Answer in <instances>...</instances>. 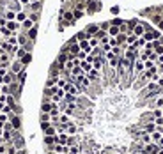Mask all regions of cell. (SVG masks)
I'll return each mask as SVG.
<instances>
[{"label":"cell","mask_w":163,"mask_h":154,"mask_svg":"<svg viewBox=\"0 0 163 154\" xmlns=\"http://www.w3.org/2000/svg\"><path fill=\"white\" fill-rule=\"evenodd\" d=\"M158 145H160V147H163V136H162V138H160V142H158Z\"/></svg>","instance_id":"51"},{"label":"cell","mask_w":163,"mask_h":154,"mask_svg":"<svg viewBox=\"0 0 163 154\" xmlns=\"http://www.w3.org/2000/svg\"><path fill=\"white\" fill-rule=\"evenodd\" d=\"M16 153H18V149H16L14 145H9V147H7V154H16Z\"/></svg>","instance_id":"46"},{"label":"cell","mask_w":163,"mask_h":154,"mask_svg":"<svg viewBox=\"0 0 163 154\" xmlns=\"http://www.w3.org/2000/svg\"><path fill=\"white\" fill-rule=\"evenodd\" d=\"M7 43H9L11 46H18V36H16V34H13L11 37H7Z\"/></svg>","instance_id":"28"},{"label":"cell","mask_w":163,"mask_h":154,"mask_svg":"<svg viewBox=\"0 0 163 154\" xmlns=\"http://www.w3.org/2000/svg\"><path fill=\"white\" fill-rule=\"evenodd\" d=\"M57 103H52V101H43V105H41V112L43 114H50V110L55 106Z\"/></svg>","instance_id":"6"},{"label":"cell","mask_w":163,"mask_h":154,"mask_svg":"<svg viewBox=\"0 0 163 154\" xmlns=\"http://www.w3.org/2000/svg\"><path fill=\"white\" fill-rule=\"evenodd\" d=\"M106 34H108L110 37H117V36L121 34V30H119V27H114V25H110V28L106 30Z\"/></svg>","instance_id":"13"},{"label":"cell","mask_w":163,"mask_h":154,"mask_svg":"<svg viewBox=\"0 0 163 154\" xmlns=\"http://www.w3.org/2000/svg\"><path fill=\"white\" fill-rule=\"evenodd\" d=\"M27 39H28L27 36H18V44H20V46H25V44L28 43Z\"/></svg>","instance_id":"37"},{"label":"cell","mask_w":163,"mask_h":154,"mask_svg":"<svg viewBox=\"0 0 163 154\" xmlns=\"http://www.w3.org/2000/svg\"><path fill=\"white\" fill-rule=\"evenodd\" d=\"M2 44H4V43H0V50H2Z\"/></svg>","instance_id":"54"},{"label":"cell","mask_w":163,"mask_h":154,"mask_svg":"<svg viewBox=\"0 0 163 154\" xmlns=\"http://www.w3.org/2000/svg\"><path fill=\"white\" fill-rule=\"evenodd\" d=\"M80 67L83 69V73L87 75V73L92 69V64H90V62H87V60H80Z\"/></svg>","instance_id":"16"},{"label":"cell","mask_w":163,"mask_h":154,"mask_svg":"<svg viewBox=\"0 0 163 154\" xmlns=\"http://www.w3.org/2000/svg\"><path fill=\"white\" fill-rule=\"evenodd\" d=\"M62 18H64V21H67V25L75 23V16H73L71 11H62Z\"/></svg>","instance_id":"8"},{"label":"cell","mask_w":163,"mask_h":154,"mask_svg":"<svg viewBox=\"0 0 163 154\" xmlns=\"http://www.w3.org/2000/svg\"><path fill=\"white\" fill-rule=\"evenodd\" d=\"M57 144H61V145H66L67 144V138H69V135L67 133H57Z\"/></svg>","instance_id":"12"},{"label":"cell","mask_w":163,"mask_h":154,"mask_svg":"<svg viewBox=\"0 0 163 154\" xmlns=\"http://www.w3.org/2000/svg\"><path fill=\"white\" fill-rule=\"evenodd\" d=\"M9 122L13 124V128H14V129H18V131L21 129V115L11 114V115H9Z\"/></svg>","instance_id":"1"},{"label":"cell","mask_w":163,"mask_h":154,"mask_svg":"<svg viewBox=\"0 0 163 154\" xmlns=\"http://www.w3.org/2000/svg\"><path fill=\"white\" fill-rule=\"evenodd\" d=\"M50 126H52V122H41V129H43V133H44Z\"/></svg>","instance_id":"47"},{"label":"cell","mask_w":163,"mask_h":154,"mask_svg":"<svg viewBox=\"0 0 163 154\" xmlns=\"http://www.w3.org/2000/svg\"><path fill=\"white\" fill-rule=\"evenodd\" d=\"M98 30H99V27H98V25H89V27L85 28V32H87V36H89V39H90V37H94Z\"/></svg>","instance_id":"10"},{"label":"cell","mask_w":163,"mask_h":154,"mask_svg":"<svg viewBox=\"0 0 163 154\" xmlns=\"http://www.w3.org/2000/svg\"><path fill=\"white\" fill-rule=\"evenodd\" d=\"M2 154H7V153H2Z\"/></svg>","instance_id":"55"},{"label":"cell","mask_w":163,"mask_h":154,"mask_svg":"<svg viewBox=\"0 0 163 154\" xmlns=\"http://www.w3.org/2000/svg\"><path fill=\"white\" fill-rule=\"evenodd\" d=\"M162 14H163V11H162Z\"/></svg>","instance_id":"57"},{"label":"cell","mask_w":163,"mask_h":154,"mask_svg":"<svg viewBox=\"0 0 163 154\" xmlns=\"http://www.w3.org/2000/svg\"><path fill=\"white\" fill-rule=\"evenodd\" d=\"M144 151H145L147 154H158L160 145H158V144H154V142H151V144H147V145L144 147Z\"/></svg>","instance_id":"3"},{"label":"cell","mask_w":163,"mask_h":154,"mask_svg":"<svg viewBox=\"0 0 163 154\" xmlns=\"http://www.w3.org/2000/svg\"><path fill=\"white\" fill-rule=\"evenodd\" d=\"M55 136H57V135H55ZM55 136H46V135H44V145H46V147L55 145V144H57V138H55Z\"/></svg>","instance_id":"15"},{"label":"cell","mask_w":163,"mask_h":154,"mask_svg":"<svg viewBox=\"0 0 163 154\" xmlns=\"http://www.w3.org/2000/svg\"><path fill=\"white\" fill-rule=\"evenodd\" d=\"M21 5H27V4H30V0H20Z\"/></svg>","instance_id":"50"},{"label":"cell","mask_w":163,"mask_h":154,"mask_svg":"<svg viewBox=\"0 0 163 154\" xmlns=\"http://www.w3.org/2000/svg\"><path fill=\"white\" fill-rule=\"evenodd\" d=\"M30 60H32V55H30V52H28V53H27V55H25V57L21 58V64H23V66H25V67H27V66H28V64H30Z\"/></svg>","instance_id":"30"},{"label":"cell","mask_w":163,"mask_h":154,"mask_svg":"<svg viewBox=\"0 0 163 154\" xmlns=\"http://www.w3.org/2000/svg\"><path fill=\"white\" fill-rule=\"evenodd\" d=\"M21 27H23L25 30H28V28H32V27H34V21H32L30 18H27L23 23H21Z\"/></svg>","instance_id":"26"},{"label":"cell","mask_w":163,"mask_h":154,"mask_svg":"<svg viewBox=\"0 0 163 154\" xmlns=\"http://www.w3.org/2000/svg\"><path fill=\"white\" fill-rule=\"evenodd\" d=\"M110 11H112V14H119V11H121V9H119L117 5H114V7H112Z\"/></svg>","instance_id":"48"},{"label":"cell","mask_w":163,"mask_h":154,"mask_svg":"<svg viewBox=\"0 0 163 154\" xmlns=\"http://www.w3.org/2000/svg\"><path fill=\"white\" fill-rule=\"evenodd\" d=\"M36 36H37V27L34 25L32 28H28V30H27V37L30 39V41H36Z\"/></svg>","instance_id":"14"},{"label":"cell","mask_w":163,"mask_h":154,"mask_svg":"<svg viewBox=\"0 0 163 154\" xmlns=\"http://www.w3.org/2000/svg\"><path fill=\"white\" fill-rule=\"evenodd\" d=\"M59 122H61V124H69V122H71V117L66 115V114H61V115H59Z\"/></svg>","instance_id":"25"},{"label":"cell","mask_w":163,"mask_h":154,"mask_svg":"<svg viewBox=\"0 0 163 154\" xmlns=\"http://www.w3.org/2000/svg\"><path fill=\"white\" fill-rule=\"evenodd\" d=\"M27 18H28V16H27V14H25L23 11H20V13H16V21H18V23H23V21H25Z\"/></svg>","instance_id":"29"},{"label":"cell","mask_w":163,"mask_h":154,"mask_svg":"<svg viewBox=\"0 0 163 154\" xmlns=\"http://www.w3.org/2000/svg\"><path fill=\"white\" fill-rule=\"evenodd\" d=\"M7 120H9V115H7V114H2V112H0V122H2V124H5Z\"/></svg>","instance_id":"43"},{"label":"cell","mask_w":163,"mask_h":154,"mask_svg":"<svg viewBox=\"0 0 163 154\" xmlns=\"http://www.w3.org/2000/svg\"><path fill=\"white\" fill-rule=\"evenodd\" d=\"M0 145H2V144H0Z\"/></svg>","instance_id":"58"},{"label":"cell","mask_w":163,"mask_h":154,"mask_svg":"<svg viewBox=\"0 0 163 154\" xmlns=\"http://www.w3.org/2000/svg\"><path fill=\"white\" fill-rule=\"evenodd\" d=\"M23 69H25V66L21 64V60H16V62H14V64H11V67H9V71H13L14 75H18V73L23 71Z\"/></svg>","instance_id":"5"},{"label":"cell","mask_w":163,"mask_h":154,"mask_svg":"<svg viewBox=\"0 0 163 154\" xmlns=\"http://www.w3.org/2000/svg\"><path fill=\"white\" fill-rule=\"evenodd\" d=\"M71 75H73V76H80V75H85V73H83V69H82L80 66H75V67L71 69Z\"/></svg>","instance_id":"24"},{"label":"cell","mask_w":163,"mask_h":154,"mask_svg":"<svg viewBox=\"0 0 163 154\" xmlns=\"http://www.w3.org/2000/svg\"><path fill=\"white\" fill-rule=\"evenodd\" d=\"M5 27H7V28H9V30H11V32H16V30H20L21 23H18V21H16V19H11V21H9V19H7V25H5Z\"/></svg>","instance_id":"7"},{"label":"cell","mask_w":163,"mask_h":154,"mask_svg":"<svg viewBox=\"0 0 163 154\" xmlns=\"http://www.w3.org/2000/svg\"><path fill=\"white\" fill-rule=\"evenodd\" d=\"M0 94H5V96H9V94H11V89H9V85H4V83H2V87H0Z\"/></svg>","instance_id":"32"},{"label":"cell","mask_w":163,"mask_h":154,"mask_svg":"<svg viewBox=\"0 0 163 154\" xmlns=\"http://www.w3.org/2000/svg\"><path fill=\"white\" fill-rule=\"evenodd\" d=\"M133 46H135L137 50H144V46H145V39H144V37H138V39H137V43H135Z\"/></svg>","instance_id":"23"},{"label":"cell","mask_w":163,"mask_h":154,"mask_svg":"<svg viewBox=\"0 0 163 154\" xmlns=\"http://www.w3.org/2000/svg\"><path fill=\"white\" fill-rule=\"evenodd\" d=\"M27 53H28V52H27V48H25V46H18V50H16V58H18V60H21V58L25 57Z\"/></svg>","instance_id":"17"},{"label":"cell","mask_w":163,"mask_h":154,"mask_svg":"<svg viewBox=\"0 0 163 154\" xmlns=\"http://www.w3.org/2000/svg\"><path fill=\"white\" fill-rule=\"evenodd\" d=\"M158 154H163V147H160V151H158Z\"/></svg>","instance_id":"52"},{"label":"cell","mask_w":163,"mask_h":154,"mask_svg":"<svg viewBox=\"0 0 163 154\" xmlns=\"http://www.w3.org/2000/svg\"><path fill=\"white\" fill-rule=\"evenodd\" d=\"M162 117V108H154L153 110V119H160Z\"/></svg>","instance_id":"39"},{"label":"cell","mask_w":163,"mask_h":154,"mask_svg":"<svg viewBox=\"0 0 163 154\" xmlns=\"http://www.w3.org/2000/svg\"><path fill=\"white\" fill-rule=\"evenodd\" d=\"M87 78L90 80V83H92V81H98V78H99V71L92 67V69H90V71L87 73Z\"/></svg>","instance_id":"11"},{"label":"cell","mask_w":163,"mask_h":154,"mask_svg":"<svg viewBox=\"0 0 163 154\" xmlns=\"http://www.w3.org/2000/svg\"><path fill=\"white\" fill-rule=\"evenodd\" d=\"M137 36H135V34H133V32H129V34H128V37H126V44H128V46H131V44H135V43H137Z\"/></svg>","instance_id":"19"},{"label":"cell","mask_w":163,"mask_h":154,"mask_svg":"<svg viewBox=\"0 0 163 154\" xmlns=\"http://www.w3.org/2000/svg\"><path fill=\"white\" fill-rule=\"evenodd\" d=\"M2 133H4V129H2V128H0V136H2Z\"/></svg>","instance_id":"53"},{"label":"cell","mask_w":163,"mask_h":154,"mask_svg":"<svg viewBox=\"0 0 163 154\" xmlns=\"http://www.w3.org/2000/svg\"><path fill=\"white\" fill-rule=\"evenodd\" d=\"M25 78H27V71H25V69H23V71H20V73L16 75V80H18V83H20V85H23V83H25Z\"/></svg>","instance_id":"20"},{"label":"cell","mask_w":163,"mask_h":154,"mask_svg":"<svg viewBox=\"0 0 163 154\" xmlns=\"http://www.w3.org/2000/svg\"><path fill=\"white\" fill-rule=\"evenodd\" d=\"M156 25H158V28H160V30H163V18L160 19V21H158V23H156Z\"/></svg>","instance_id":"49"},{"label":"cell","mask_w":163,"mask_h":154,"mask_svg":"<svg viewBox=\"0 0 163 154\" xmlns=\"http://www.w3.org/2000/svg\"><path fill=\"white\" fill-rule=\"evenodd\" d=\"M144 71H145V66H144V62L140 60V58H137V60H135V66H133V73L138 76V75H142Z\"/></svg>","instance_id":"2"},{"label":"cell","mask_w":163,"mask_h":154,"mask_svg":"<svg viewBox=\"0 0 163 154\" xmlns=\"http://www.w3.org/2000/svg\"><path fill=\"white\" fill-rule=\"evenodd\" d=\"M4 131H7V133H13V131H14V128H13V124H11L9 120L4 124Z\"/></svg>","instance_id":"34"},{"label":"cell","mask_w":163,"mask_h":154,"mask_svg":"<svg viewBox=\"0 0 163 154\" xmlns=\"http://www.w3.org/2000/svg\"><path fill=\"white\" fill-rule=\"evenodd\" d=\"M87 55H89V53H85V52H78V55H76V58H78V60H85V58H87Z\"/></svg>","instance_id":"44"},{"label":"cell","mask_w":163,"mask_h":154,"mask_svg":"<svg viewBox=\"0 0 163 154\" xmlns=\"http://www.w3.org/2000/svg\"><path fill=\"white\" fill-rule=\"evenodd\" d=\"M66 133H67V135H76V133H78V126H76L75 120H71V122L66 126Z\"/></svg>","instance_id":"4"},{"label":"cell","mask_w":163,"mask_h":154,"mask_svg":"<svg viewBox=\"0 0 163 154\" xmlns=\"http://www.w3.org/2000/svg\"><path fill=\"white\" fill-rule=\"evenodd\" d=\"M154 108H163V96H160L154 101Z\"/></svg>","instance_id":"38"},{"label":"cell","mask_w":163,"mask_h":154,"mask_svg":"<svg viewBox=\"0 0 163 154\" xmlns=\"http://www.w3.org/2000/svg\"><path fill=\"white\" fill-rule=\"evenodd\" d=\"M73 16H75V19H76V18H82V16H83V11H80V9H75V11H73Z\"/></svg>","instance_id":"42"},{"label":"cell","mask_w":163,"mask_h":154,"mask_svg":"<svg viewBox=\"0 0 163 154\" xmlns=\"http://www.w3.org/2000/svg\"><path fill=\"white\" fill-rule=\"evenodd\" d=\"M67 147H73V145H78V136L76 135H69L67 138V144H66Z\"/></svg>","instance_id":"18"},{"label":"cell","mask_w":163,"mask_h":154,"mask_svg":"<svg viewBox=\"0 0 163 154\" xmlns=\"http://www.w3.org/2000/svg\"><path fill=\"white\" fill-rule=\"evenodd\" d=\"M149 60H153V62H158V53L151 52V53H149Z\"/></svg>","instance_id":"45"},{"label":"cell","mask_w":163,"mask_h":154,"mask_svg":"<svg viewBox=\"0 0 163 154\" xmlns=\"http://www.w3.org/2000/svg\"><path fill=\"white\" fill-rule=\"evenodd\" d=\"M44 135L46 136H55L57 135V128H55V126H50V128L44 131Z\"/></svg>","instance_id":"27"},{"label":"cell","mask_w":163,"mask_h":154,"mask_svg":"<svg viewBox=\"0 0 163 154\" xmlns=\"http://www.w3.org/2000/svg\"><path fill=\"white\" fill-rule=\"evenodd\" d=\"M50 120H52L50 114H43V112H41V122H50Z\"/></svg>","instance_id":"40"},{"label":"cell","mask_w":163,"mask_h":154,"mask_svg":"<svg viewBox=\"0 0 163 154\" xmlns=\"http://www.w3.org/2000/svg\"><path fill=\"white\" fill-rule=\"evenodd\" d=\"M122 23H124V19H121V18H114L110 21V25H114V27H121Z\"/></svg>","instance_id":"36"},{"label":"cell","mask_w":163,"mask_h":154,"mask_svg":"<svg viewBox=\"0 0 163 154\" xmlns=\"http://www.w3.org/2000/svg\"><path fill=\"white\" fill-rule=\"evenodd\" d=\"M83 39H89V36H87V32H85V30H82V32L76 34V41H83Z\"/></svg>","instance_id":"33"},{"label":"cell","mask_w":163,"mask_h":154,"mask_svg":"<svg viewBox=\"0 0 163 154\" xmlns=\"http://www.w3.org/2000/svg\"><path fill=\"white\" fill-rule=\"evenodd\" d=\"M30 9H32V11H39V9H41V2H32Z\"/></svg>","instance_id":"41"},{"label":"cell","mask_w":163,"mask_h":154,"mask_svg":"<svg viewBox=\"0 0 163 154\" xmlns=\"http://www.w3.org/2000/svg\"><path fill=\"white\" fill-rule=\"evenodd\" d=\"M89 44H90V48H98V46H99V39L98 37H90L89 39Z\"/></svg>","instance_id":"31"},{"label":"cell","mask_w":163,"mask_h":154,"mask_svg":"<svg viewBox=\"0 0 163 154\" xmlns=\"http://www.w3.org/2000/svg\"><path fill=\"white\" fill-rule=\"evenodd\" d=\"M5 19H9V21H11V19H16V13H14V11H11V9H9V11H7V13H5Z\"/></svg>","instance_id":"35"},{"label":"cell","mask_w":163,"mask_h":154,"mask_svg":"<svg viewBox=\"0 0 163 154\" xmlns=\"http://www.w3.org/2000/svg\"><path fill=\"white\" fill-rule=\"evenodd\" d=\"M0 34H2V36H4V37L7 39V37H11V36H13V34H14V32H11V30H9V28H7V27H0Z\"/></svg>","instance_id":"21"},{"label":"cell","mask_w":163,"mask_h":154,"mask_svg":"<svg viewBox=\"0 0 163 154\" xmlns=\"http://www.w3.org/2000/svg\"><path fill=\"white\" fill-rule=\"evenodd\" d=\"M0 87H2V83H0Z\"/></svg>","instance_id":"56"},{"label":"cell","mask_w":163,"mask_h":154,"mask_svg":"<svg viewBox=\"0 0 163 154\" xmlns=\"http://www.w3.org/2000/svg\"><path fill=\"white\" fill-rule=\"evenodd\" d=\"M133 34L137 36V37H142L144 34H145V25H142V23H138L135 28H133Z\"/></svg>","instance_id":"9"},{"label":"cell","mask_w":163,"mask_h":154,"mask_svg":"<svg viewBox=\"0 0 163 154\" xmlns=\"http://www.w3.org/2000/svg\"><path fill=\"white\" fill-rule=\"evenodd\" d=\"M162 136H163V133H160V131H153V133H151V140H153L154 144H158Z\"/></svg>","instance_id":"22"}]
</instances>
